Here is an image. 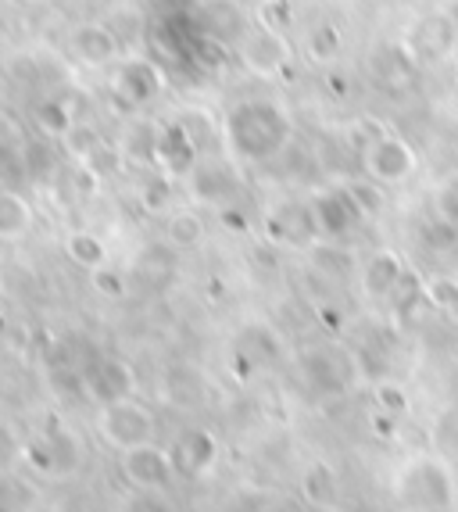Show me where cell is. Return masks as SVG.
I'll use <instances>...</instances> for the list:
<instances>
[{"instance_id": "cell-1", "label": "cell", "mask_w": 458, "mask_h": 512, "mask_svg": "<svg viewBox=\"0 0 458 512\" xmlns=\"http://www.w3.org/2000/svg\"><path fill=\"white\" fill-rule=\"evenodd\" d=\"M222 144L233 154V162L262 165L280 158L294 137V119L280 101L269 97H247L229 104L222 115Z\"/></svg>"}, {"instance_id": "cell-2", "label": "cell", "mask_w": 458, "mask_h": 512, "mask_svg": "<svg viewBox=\"0 0 458 512\" xmlns=\"http://www.w3.org/2000/svg\"><path fill=\"white\" fill-rule=\"evenodd\" d=\"M394 498L405 512H451L458 498L451 462L441 455H416L394 477Z\"/></svg>"}, {"instance_id": "cell-3", "label": "cell", "mask_w": 458, "mask_h": 512, "mask_svg": "<svg viewBox=\"0 0 458 512\" xmlns=\"http://www.w3.org/2000/svg\"><path fill=\"white\" fill-rule=\"evenodd\" d=\"M97 434L104 437L108 448L126 452V448H136V444L154 441L158 419H154V412L144 402L126 398V402L101 405V412H97Z\"/></svg>"}, {"instance_id": "cell-4", "label": "cell", "mask_w": 458, "mask_h": 512, "mask_svg": "<svg viewBox=\"0 0 458 512\" xmlns=\"http://www.w3.org/2000/svg\"><path fill=\"white\" fill-rule=\"evenodd\" d=\"M65 51L76 65L94 69V72L115 69V65L126 58V54H122L119 33H115L108 22H97V18H86V22H76V26L68 29Z\"/></svg>"}, {"instance_id": "cell-5", "label": "cell", "mask_w": 458, "mask_h": 512, "mask_svg": "<svg viewBox=\"0 0 458 512\" xmlns=\"http://www.w3.org/2000/svg\"><path fill=\"white\" fill-rule=\"evenodd\" d=\"M108 90L126 111H140L162 97L165 76L151 58H122L115 69H108Z\"/></svg>"}, {"instance_id": "cell-6", "label": "cell", "mask_w": 458, "mask_h": 512, "mask_svg": "<svg viewBox=\"0 0 458 512\" xmlns=\"http://www.w3.org/2000/svg\"><path fill=\"white\" fill-rule=\"evenodd\" d=\"M358 359H351L348 351L337 344H319L301 355V376L315 394H344L358 380Z\"/></svg>"}, {"instance_id": "cell-7", "label": "cell", "mask_w": 458, "mask_h": 512, "mask_svg": "<svg viewBox=\"0 0 458 512\" xmlns=\"http://www.w3.org/2000/svg\"><path fill=\"white\" fill-rule=\"evenodd\" d=\"M419 158L412 151V144L394 133H380L373 144L362 151V172L369 180H376L380 187H398L416 172Z\"/></svg>"}, {"instance_id": "cell-8", "label": "cell", "mask_w": 458, "mask_h": 512, "mask_svg": "<svg viewBox=\"0 0 458 512\" xmlns=\"http://www.w3.org/2000/svg\"><path fill=\"white\" fill-rule=\"evenodd\" d=\"M237 54H240V61H244V69L251 72V76H258V79L287 76L290 58H294L287 36L276 33V29H265V26L247 29V36L240 40Z\"/></svg>"}, {"instance_id": "cell-9", "label": "cell", "mask_w": 458, "mask_h": 512, "mask_svg": "<svg viewBox=\"0 0 458 512\" xmlns=\"http://www.w3.org/2000/svg\"><path fill=\"white\" fill-rule=\"evenodd\" d=\"M122 477H126L136 491H169L172 477H179V473H176V462H172L169 448L147 441L122 452Z\"/></svg>"}, {"instance_id": "cell-10", "label": "cell", "mask_w": 458, "mask_h": 512, "mask_svg": "<svg viewBox=\"0 0 458 512\" xmlns=\"http://www.w3.org/2000/svg\"><path fill=\"white\" fill-rule=\"evenodd\" d=\"M183 183H187L190 197L204 208H229L240 190L237 169L229 158H201Z\"/></svg>"}, {"instance_id": "cell-11", "label": "cell", "mask_w": 458, "mask_h": 512, "mask_svg": "<svg viewBox=\"0 0 458 512\" xmlns=\"http://www.w3.org/2000/svg\"><path fill=\"white\" fill-rule=\"evenodd\" d=\"M308 208H312L315 230H319V237L323 240H344L348 233H355V226L365 219L362 208L355 205V197H351L348 187L319 190V194H312Z\"/></svg>"}, {"instance_id": "cell-12", "label": "cell", "mask_w": 458, "mask_h": 512, "mask_svg": "<svg viewBox=\"0 0 458 512\" xmlns=\"http://www.w3.org/2000/svg\"><path fill=\"white\" fill-rule=\"evenodd\" d=\"M29 459L47 477H72L79 470V462H83V444H79V437L68 427L51 423L47 434L29 448Z\"/></svg>"}, {"instance_id": "cell-13", "label": "cell", "mask_w": 458, "mask_h": 512, "mask_svg": "<svg viewBox=\"0 0 458 512\" xmlns=\"http://www.w3.org/2000/svg\"><path fill=\"white\" fill-rule=\"evenodd\" d=\"M201 158H204L201 144L190 137V129L183 122L179 119L162 122V129H158V172H165L169 180L183 183Z\"/></svg>"}, {"instance_id": "cell-14", "label": "cell", "mask_w": 458, "mask_h": 512, "mask_svg": "<svg viewBox=\"0 0 458 512\" xmlns=\"http://www.w3.org/2000/svg\"><path fill=\"white\" fill-rule=\"evenodd\" d=\"M83 394H90L97 405L126 402L136 394V373L119 355H104L83 373Z\"/></svg>"}, {"instance_id": "cell-15", "label": "cell", "mask_w": 458, "mask_h": 512, "mask_svg": "<svg viewBox=\"0 0 458 512\" xmlns=\"http://www.w3.org/2000/svg\"><path fill=\"white\" fill-rule=\"evenodd\" d=\"M197 26H201L204 36H212L222 47H240L251 22H247V11L240 8L237 0H201L197 4Z\"/></svg>"}, {"instance_id": "cell-16", "label": "cell", "mask_w": 458, "mask_h": 512, "mask_svg": "<svg viewBox=\"0 0 458 512\" xmlns=\"http://www.w3.org/2000/svg\"><path fill=\"white\" fill-rule=\"evenodd\" d=\"M172 462H176L179 477H201L215 466L219 459V441H215L212 430L204 427H190L172 441Z\"/></svg>"}, {"instance_id": "cell-17", "label": "cell", "mask_w": 458, "mask_h": 512, "mask_svg": "<svg viewBox=\"0 0 458 512\" xmlns=\"http://www.w3.org/2000/svg\"><path fill=\"white\" fill-rule=\"evenodd\" d=\"M162 398L172 409H201L208 402V376L194 362H172L162 376Z\"/></svg>"}, {"instance_id": "cell-18", "label": "cell", "mask_w": 458, "mask_h": 512, "mask_svg": "<svg viewBox=\"0 0 458 512\" xmlns=\"http://www.w3.org/2000/svg\"><path fill=\"white\" fill-rule=\"evenodd\" d=\"M405 280V262H401L398 251L380 248L365 258L362 269H358V283H362L365 298L373 301H391V294L398 291V283Z\"/></svg>"}, {"instance_id": "cell-19", "label": "cell", "mask_w": 458, "mask_h": 512, "mask_svg": "<svg viewBox=\"0 0 458 512\" xmlns=\"http://www.w3.org/2000/svg\"><path fill=\"white\" fill-rule=\"evenodd\" d=\"M369 69L373 76L380 79L383 86H391V90H405V86L416 83V72H419V54L405 43H380L369 58Z\"/></svg>"}, {"instance_id": "cell-20", "label": "cell", "mask_w": 458, "mask_h": 512, "mask_svg": "<svg viewBox=\"0 0 458 512\" xmlns=\"http://www.w3.org/2000/svg\"><path fill=\"white\" fill-rule=\"evenodd\" d=\"M265 233L276 244H290V248H312L319 230H315L312 208L308 205H283L265 219Z\"/></svg>"}, {"instance_id": "cell-21", "label": "cell", "mask_w": 458, "mask_h": 512, "mask_svg": "<svg viewBox=\"0 0 458 512\" xmlns=\"http://www.w3.org/2000/svg\"><path fill=\"white\" fill-rule=\"evenodd\" d=\"M158 122L151 119H129L119 133V151L126 158V165H136V169L154 172L158 169Z\"/></svg>"}, {"instance_id": "cell-22", "label": "cell", "mask_w": 458, "mask_h": 512, "mask_svg": "<svg viewBox=\"0 0 458 512\" xmlns=\"http://www.w3.org/2000/svg\"><path fill=\"white\" fill-rule=\"evenodd\" d=\"M458 47V22L455 15H444V11H437V15L423 18L416 29V40H412V51L419 54V58H430V61H444L451 58Z\"/></svg>"}, {"instance_id": "cell-23", "label": "cell", "mask_w": 458, "mask_h": 512, "mask_svg": "<svg viewBox=\"0 0 458 512\" xmlns=\"http://www.w3.org/2000/svg\"><path fill=\"white\" fill-rule=\"evenodd\" d=\"M36 226V208L26 194L11 187H0V244H18L26 240Z\"/></svg>"}, {"instance_id": "cell-24", "label": "cell", "mask_w": 458, "mask_h": 512, "mask_svg": "<svg viewBox=\"0 0 458 512\" xmlns=\"http://www.w3.org/2000/svg\"><path fill=\"white\" fill-rule=\"evenodd\" d=\"M76 111H72V104L61 101V97H47V101H40L33 108V126L40 129L47 140H65L72 129H76Z\"/></svg>"}, {"instance_id": "cell-25", "label": "cell", "mask_w": 458, "mask_h": 512, "mask_svg": "<svg viewBox=\"0 0 458 512\" xmlns=\"http://www.w3.org/2000/svg\"><path fill=\"white\" fill-rule=\"evenodd\" d=\"M344 54V33L337 22H315L305 33V58L312 65H333Z\"/></svg>"}, {"instance_id": "cell-26", "label": "cell", "mask_w": 458, "mask_h": 512, "mask_svg": "<svg viewBox=\"0 0 458 512\" xmlns=\"http://www.w3.org/2000/svg\"><path fill=\"white\" fill-rule=\"evenodd\" d=\"M133 273L147 283L172 280V273H176V248H172L169 240H162V244H147V248L133 258Z\"/></svg>"}, {"instance_id": "cell-27", "label": "cell", "mask_w": 458, "mask_h": 512, "mask_svg": "<svg viewBox=\"0 0 458 512\" xmlns=\"http://www.w3.org/2000/svg\"><path fill=\"white\" fill-rule=\"evenodd\" d=\"M165 240H169L176 251H190L204 240V219L194 208H172L165 215Z\"/></svg>"}, {"instance_id": "cell-28", "label": "cell", "mask_w": 458, "mask_h": 512, "mask_svg": "<svg viewBox=\"0 0 458 512\" xmlns=\"http://www.w3.org/2000/svg\"><path fill=\"white\" fill-rule=\"evenodd\" d=\"M65 255L72 258L79 269H86V273H94V269L108 265V248H104V240L97 237V233H90V230H72V233H68V237H65Z\"/></svg>"}, {"instance_id": "cell-29", "label": "cell", "mask_w": 458, "mask_h": 512, "mask_svg": "<svg viewBox=\"0 0 458 512\" xmlns=\"http://www.w3.org/2000/svg\"><path fill=\"white\" fill-rule=\"evenodd\" d=\"M172 201H176V180H169L158 169L147 172V180L140 183V205H144V212L165 219L172 212Z\"/></svg>"}, {"instance_id": "cell-30", "label": "cell", "mask_w": 458, "mask_h": 512, "mask_svg": "<svg viewBox=\"0 0 458 512\" xmlns=\"http://www.w3.org/2000/svg\"><path fill=\"white\" fill-rule=\"evenodd\" d=\"M430 448L441 455V459L458 462V402L444 405V409L437 412V419H433V427H430Z\"/></svg>"}, {"instance_id": "cell-31", "label": "cell", "mask_w": 458, "mask_h": 512, "mask_svg": "<svg viewBox=\"0 0 458 512\" xmlns=\"http://www.w3.org/2000/svg\"><path fill=\"white\" fill-rule=\"evenodd\" d=\"M301 495L312 505H319V509H330L337 502V473L326 462H312L305 477H301Z\"/></svg>"}, {"instance_id": "cell-32", "label": "cell", "mask_w": 458, "mask_h": 512, "mask_svg": "<svg viewBox=\"0 0 458 512\" xmlns=\"http://www.w3.org/2000/svg\"><path fill=\"white\" fill-rule=\"evenodd\" d=\"M280 337L269 330V326H247L244 333H240V355L251 362H258V366H269V362L280 359Z\"/></svg>"}, {"instance_id": "cell-33", "label": "cell", "mask_w": 458, "mask_h": 512, "mask_svg": "<svg viewBox=\"0 0 458 512\" xmlns=\"http://www.w3.org/2000/svg\"><path fill=\"white\" fill-rule=\"evenodd\" d=\"M312 265L330 280H344L355 273V255L340 248L337 240H323V244H312Z\"/></svg>"}, {"instance_id": "cell-34", "label": "cell", "mask_w": 458, "mask_h": 512, "mask_svg": "<svg viewBox=\"0 0 458 512\" xmlns=\"http://www.w3.org/2000/svg\"><path fill=\"white\" fill-rule=\"evenodd\" d=\"M26 133L15 115L0 111V165H26Z\"/></svg>"}, {"instance_id": "cell-35", "label": "cell", "mask_w": 458, "mask_h": 512, "mask_svg": "<svg viewBox=\"0 0 458 512\" xmlns=\"http://www.w3.org/2000/svg\"><path fill=\"white\" fill-rule=\"evenodd\" d=\"M419 237H423V244L430 251H451L458 248V226L448 219H441V215H433V219L423 222V230H419Z\"/></svg>"}, {"instance_id": "cell-36", "label": "cell", "mask_w": 458, "mask_h": 512, "mask_svg": "<svg viewBox=\"0 0 458 512\" xmlns=\"http://www.w3.org/2000/svg\"><path fill=\"white\" fill-rule=\"evenodd\" d=\"M290 22H294V8H290V0H262V4H258V26L276 29V33H287Z\"/></svg>"}, {"instance_id": "cell-37", "label": "cell", "mask_w": 458, "mask_h": 512, "mask_svg": "<svg viewBox=\"0 0 458 512\" xmlns=\"http://www.w3.org/2000/svg\"><path fill=\"white\" fill-rule=\"evenodd\" d=\"M90 283H94V291L101 294V298H126V291H129V283H126V276L115 269V265H101V269H94L90 273Z\"/></svg>"}, {"instance_id": "cell-38", "label": "cell", "mask_w": 458, "mask_h": 512, "mask_svg": "<svg viewBox=\"0 0 458 512\" xmlns=\"http://www.w3.org/2000/svg\"><path fill=\"white\" fill-rule=\"evenodd\" d=\"M423 291H426V301H430L433 308H441L444 316H448L451 308H455V301H458V280H455V276H433Z\"/></svg>"}, {"instance_id": "cell-39", "label": "cell", "mask_w": 458, "mask_h": 512, "mask_svg": "<svg viewBox=\"0 0 458 512\" xmlns=\"http://www.w3.org/2000/svg\"><path fill=\"white\" fill-rule=\"evenodd\" d=\"M348 190H351V197H355V205L362 208V215L365 219H373V215H380V208H383V194H380V183L376 180H355V183H348Z\"/></svg>"}, {"instance_id": "cell-40", "label": "cell", "mask_w": 458, "mask_h": 512, "mask_svg": "<svg viewBox=\"0 0 458 512\" xmlns=\"http://www.w3.org/2000/svg\"><path fill=\"white\" fill-rule=\"evenodd\" d=\"M376 409L391 412V416H401L408 409V394L405 387L391 384V380H376Z\"/></svg>"}, {"instance_id": "cell-41", "label": "cell", "mask_w": 458, "mask_h": 512, "mask_svg": "<svg viewBox=\"0 0 458 512\" xmlns=\"http://www.w3.org/2000/svg\"><path fill=\"white\" fill-rule=\"evenodd\" d=\"M0 512H29V491L18 480H0Z\"/></svg>"}, {"instance_id": "cell-42", "label": "cell", "mask_w": 458, "mask_h": 512, "mask_svg": "<svg viewBox=\"0 0 458 512\" xmlns=\"http://www.w3.org/2000/svg\"><path fill=\"white\" fill-rule=\"evenodd\" d=\"M437 215L448 222H455L458 226V176L455 180H448L441 190H437Z\"/></svg>"}, {"instance_id": "cell-43", "label": "cell", "mask_w": 458, "mask_h": 512, "mask_svg": "<svg viewBox=\"0 0 458 512\" xmlns=\"http://www.w3.org/2000/svg\"><path fill=\"white\" fill-rule=\"evenodd\" d=\"M126 512H172L165 502V491H140V495L129 498Z\"/></svg>"}, {"instance_id": "cell-44", "label": "cell", "mask_w": 458, "mask_h": 512, "mask_svg": "<svg viewBox=\"0 0 458 512\" xmlns=\"http://www.w3.org/2000/svg\"><path fill=\"white\" fill-rule=\"evenodd\" d=\"M11 455H15V441H11L8 430L0 427V466H4V462H8Z\"/></svg>"}, {"instance_id": "cell-45", "label": "cell", "mask_w": 458, "mask_h": 512, "mask_svg": "<svg viewBox=\"0 0 458 512\" xmlns=\"http://www.w3.org/2000/svg\"><path fill=\"white\" fill-rule=\"evenodd\" d=\"M448 319H451V323H458V301H455V308L448 312Z\"/></svg>"}, {"instance_id": "cell-46", "label": "cell", "mask_w": 458, "mask_h": 512, "mask_svg": "<svg viewBox=\"0 0 458 512\" xmlns=\"http://www.w3.org/2000/svg\"><path fill=\"white\" fill-rule=\"evenodd\" d=\"M22 4H29V8H36V4H51V0H22Z\"/></svg>"}, {"instance_id": "cell-47", "label": "cell", "mask_w": 458, "mask_h": 512, "mask_svg": "<svg viewBox=\"0 0 458 512\" xmlns=\"http://www.w3.org/2000/svg\"><path fill=\"white\" fill-rule=\"evenodd\" d=\"M0 33H4V18H0Z\"/></svg>"}, {"instance_id": "cell-48", "label": "cell", "mask_w": 458, "mask_h": 512, "mask_svg": "<svg viewBox=\"0 0 458 512\" xmlns=\"http://www.w3.org/2000/svg\"><path fill=\"white\" fill-rule=\"evenodd\" d=\"M451 512H458V509H451Z\"/></svg>"}]
</instances>
